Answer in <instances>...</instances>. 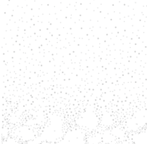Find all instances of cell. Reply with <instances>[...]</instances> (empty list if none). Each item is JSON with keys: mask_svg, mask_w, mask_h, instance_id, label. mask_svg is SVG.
Segmentation results:
<instances>
[{"mask_svg": "<svg viewBox=\"0 0 147 144\" xmlns=\"http://www.w3.org/2000/svg\"><path fill=\"white\" fill-rule=\"evenodd\" d=\"M146 123V110H141L137 112L135 116L131 118L127 123V129L132 132L138 131L139 129L144 127Z\"/></svg>", "mask_w": 147, "mask_h": 144, "instance_id": "obj_4", "label": "cell"}, {"mask_svg": "<svg viewBox=\"0 0 147 144\" xmlns=\"http://www.w3.org/2000/svg\"><path fill=\"white\" fill-rule=\"evenodd\" d=\"M85 144H87V143H85Z\"/></svg>", "mask_w": 147, "mask_h": 144, "instance_id": "obj_10", "label": "cell"}, {"mask_svg": "<svg viewBox=\"0 0 147 144\" xmlns=\"http://www.w3.org/2000/svg\"><path fill=\"white\" fill-rule=\"evenodd\" d=\"M2 144H25L24 143L13 137H9L5 139Z\"/></svg>", "mask_w": 147, "mask_h": 144, "instance_id": "obj_7", "label": "cell"}, {"mask_svg": "<svg viewBox=\"0 0 147 144\" xmlns=\"http://www.w3.org/2000/svg\"><path fill=\"white\" fill-rule=\"evenodd\" d=\"M78 124L80 128L84 129H94L98 125V118L96 115L92 112H84L80 117L78 118Z\"/></svg>", "mask_w": 147, "mask_h": 144, "instance_id": "obj_3", "label": "cell"}, {"mask_svg": "<svg viewBox=\"0 0 147 144\" xmlns=\"http://www.w3.org/2000/svg\"><path fill=\"white\" fill-rule=\"evenodd\" d=\"M115 144H134L132 143L131 141H129V139H126V140H123V141H120L118 142V143H115Z\"/></svg>", "mask_w": 147, "mask_h": 144, "instance_id": "obj_8", "label": "cell"}, {"mask_svg": "<svg viewBox=\"0 0 147 144\" xmlns=\"http://www.w3.org/2000/svg\"><path fill=\"white\" fill-rule=\"evenodd\" d=\"M4 138L3 137V135L1 134V133L0 132V144H2L3 143V141H4Z\"/></svg>", "mask_w": 147, "mask_h": 144, "instance_id": "obj_9", "label": "cell"}, {"mask_svg": "<svg viewBox=\"0 0 147 144\" xmlns=\"http://www.w3.org/2000/svg\"><path fill=\"white\" fill-rule=\"evenodd\" d=\"M13 137L18 139V140L21 141L23 143V142L27 143L28 141H30L35 139L36 135L35 133L31 129H30L29 128L23 127L19 128V129H17L16 132L14 133Z\"/></svg>", "mask_w": 147, "mask_h": 144, "instance_id": "obj_5", "label": "cell"}, {"mask_svg": "<svg viewBox=\"0 0 147 144\" xmlns=\"http://www.w3.org/2000/svg\"><path fill=\"white\" fill-rule=\"evenodd\" d=\"M146 129L132 132L129 134L128 139L134 144H147Z\"/></svg>", "mask_w": 147, "mask_h": 144, "instance_id": "obj_6", "label": "cell"}, {"mask_svg": "<svg viewBox=\"0 0 147 144\" xmlns=\"http://www.w3.org/2000/svg\"><path fill=\"white\" fill-rule=\"evenodd\" d=\"M65 134L63 124L60 117L55 115L51 118V122L45 127L41 134L25 144H39L42 142L55 143L61 139Z\"/></svg>", "mask_w": 147, "mask_h": 144, "instance_id": "obj_1", "label": "cell"}, {"mask_svg": "<svg viewBox=\"0 0 147 144\" xmlns=\"http://www.w3.org/2000/svg\"><path fill=\"white\" fill-rule=\"evenodd\" d=\"M87 133L81 128H74L65 131L61 140L55 143L42 142L39 144H85Z\"/></svg>", "mask_w": 147, "mask_h": 144, "instance_id": "obj_2", "label": "cell"}]
</instances>
